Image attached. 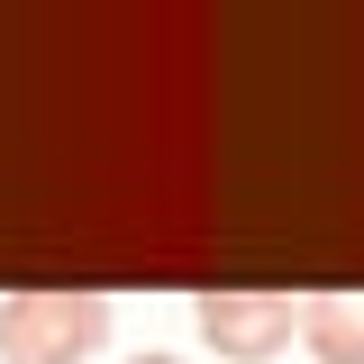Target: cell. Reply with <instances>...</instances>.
Here are the masks:
<instances>
[{
  "instance_id": "obj_4",
  "label": "cell",
  "mask_w": 364,
  "mask_h": 364,
  "mask_svg": "<svg viewBox=\"0 0 364 364\" xmlns=\"http://www.w3.org/2000/svg\"><path fill=\"white\" fill-rule=\"evenodd\" d=\"M136 364H173V355H136Z\"/></svg>"
},
{
  "instance_id": "obj_1",
  "label": "cell",
  "mask_w": 364,
  "mask_h": 364,
  "mask_svg": "<svg viewBox=\"0 0 364 364\" xmlns=\"http://www.w3.org/2000/svg\"><path fill=\"white\" fill-rule=\"evenodd\" d=\"M109 346V291L82 282H37L0 301V355L9 364H82Z\"/></svg>"
},
{
  "instance_id": "obj_3",
  "label": "cell",
  "mask_w": 364,
  "mask_h": 364,
  "mask_svg": "<svg viewBox=\"0 0 364 364\" xmlns=\"http://www.w3.org/2000/svg\"><path fill=\"white\" fill-rule=\"evenodd\" d=\"M301 346L318 364H364V291H318V301H301Z\"/></svg>"
},
{
  "instance_id": "obj_2",
  "label": "cell",
  "mask_w": 364,
  "mask_h": 364,
  "mask_svg": "<svg viewBox=\"0 0 364 364\" xmlns=\"http://www.w3.org/2000/svg\"><path fill=\"white\" fill-rule=\"evenodd\" d=\"M191 318H200V337L219 346V364H264V355H282V346L301 337L291 291H200Z\"/></svg>"
}]
</instances>
